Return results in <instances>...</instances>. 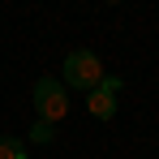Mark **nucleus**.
Here are the masks:
<instances>
[{"label":"nucleus","instance_id":"obj_7","mask_svg":"<svg viewBox=\"0 0 159 159\" xmlns=\"http://www.w3.org/2000/svg\"><path fill=\"white\" fill-rule=\"evenodd\" d=\"M107 4H120V0H107Z\"/></svg>","mask_w":159,"mask_h":159},{"label":"nucleus","instance_id":"obj_5","mask_svg":"<svg viewBox=\"0 0 159 159\" xmlns=\"http://www.w3.org/2000/svg\"><path fill=\"white\" fill-rule=\"evenodd\" d=\"M56 138V125H48V120H34V129H30V142H52Z\"/></svg>","mask_w":159,"mask_h":159},{"label":"nucleus","instance_id":"obj_6","mask_svg":"<svg viewBox=\"0 0 159 159\" xmlns=\"http://www.w3.org/2000/svg\"><path fill=\"white\" fill-rule=\"evenodd\" d=\"M120 86H125V82L116 78V73H103V82H99V90H107V95H116Z\"/></svg>","mask_w":159,"mask_h":159},{"label":"nucleus","instance_id":"obj_4","mask_svg":"<svg viewBox=\"0 0 159 159\" xmlns=\"http://www.w3.org/2000/svg\"><path fill=\"white\" fill-rule=\"evenodd\" d=\"M0 159H30L22 138H0Z\"/></svg>","mask_w":159,"mask_h":159},{"label":"nucleus","instance_id":"obj_3","mask_svg":"<svg viewBox=\"0 0 159 159\" xmlns=\"http://www.w3.org/2000/svg\"><path fill=\"white\" fill-rule=\"evenodd\" d=\"M86 107H90V116H95V120H112V116H116V95H107V90L95 86V90L86 95Z\"/></svg>","mask_w":159,"mask_h":159},{"label":"nucleus","instance_id":"obj_1","mask_svg":"<svg viewBox=\"0 0 159 159\" xmlns=\"http://www.w3.org/2000/svg\"><path fill=\"white\" fill-rule=\"evenodd\" d=\"M60 82H65V90H82V95H90V90L103 82V65H99V56L90 52V48L69 52V56H65V69H60Z\"/></svg>","mask_w":159,"mask_h":159},{"label":"nucleus","instance_id":"obj_2","mask_svg":"<svg viewBox=\"0 0 159 159\" xmlns=\"http://www.w3.org/2000/svg\"><path fill=\"white\" fill-rule=\"evenodd\" d=\"M30 99H34L39 120H48V125H60V120L69 116V90H65V82H60V78H48V73H43V78L34 82Z\"/></svg>","mask_w":159,"mask_h":159}]
</instances>
